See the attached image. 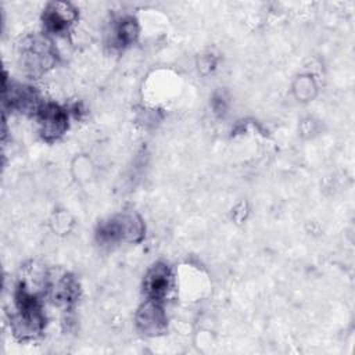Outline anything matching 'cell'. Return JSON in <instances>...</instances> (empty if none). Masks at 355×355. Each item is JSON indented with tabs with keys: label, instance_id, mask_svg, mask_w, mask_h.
I'll return each mask as SVG.
<instances>
[{
	"label": "cell",
	"instance_id": "1",
	"mask_svg": "<svg viewBox=\"0 0 355 355\" xmlns=\"http://www.w3.org/2000/svg\"><path fill=\"white\" fill-rule=\"evenodd\" d=\"M144 226L136 214H119L101 223L97 232L100 241L116 243L121 240L136 243L143 239Z\"/></svg>",
	"mask_w": 355,
	"mask_h": 355
},
{
	"label": "cell",
	"instance_id": "2",
	"mask_svg": "<svg viewBox=\"0 0 355 355\" xmlns=\"http://www.w3.org/2000/svg\"><path fill=\"white\" fill-rule=\"evenodd\" d=\"M21 60L29 73L40 75L54 65L55 51L46 37L33 36L21 44Z\"/></svg>",
	"mask_w": 355,
	"mask_h": 355
},
{
	"label": "cell",
	"instance_id": "3",
	"mask_svg": "<svg viewBox=\"0 0 355 355\" xmlns=\"http://www.w3.org/2000/svg\"><path fill=\"white\" fill-rule=\"evenodd\" d=\"M40 133L46 140L58 139L68 128V114L57 104H42L36 112Z\"/></svg>",
	"mask_w": 355,
	"mask_h": 355
},
{
	"label": "cell",
	"instance_id": "4",
	"mask_svg": "<svg viewBox=\"0 0 355 355\" xmlns=\"http://www.w3.org/2000/svg\"><path fill=\"white\" fill-rule=\"evenodd\" d=\"M172 287V273L165 263L154 265L144 277V293L147 300L161 302Z\"/></svg>",
	"mask_w": 355,
	"mask_h": 355
},
{
	"label": "cell",
	"instance_id": "5",
	"mask_svg": "<svg viewBox=\"0 0 355 355\" xmlns=\"http://www.w3.org/2000/svg\"><path fill=\"white\" fill-rule=\"evenodd\" d=\"M137 327L150 336L159 334L166 327V318L161 302L147 300L136 313Z\"/></svg>",
	"mask_w": 355,
	"mask_h": 355
},
{
	"label": "cell",
	"instance_id": "6",
	"mask_svg": "<svg viewBox=\"0 0 355 355\" xmlns=\"http://www.w3.org/2000/svg\"><path fill=\"white\" fill-rule=\"evenodd\" d=\"M76 19V10L69 3H50L43 12V24L50 33H62Z\"/></svg>",
	"mask_w": 355,
	"mask_h": 355
},
{
	"label": "cell",
	"instance_id": "7",
	"mask_svg": "<svg viewBox=\"0 0 355 355\" xmlns=\"http://www.w3.org/2000/svg\"><path fill=\"white\" fill-rule=\"evenodd\" d=\"M51 297L57 305H69L75 301L78 294V286L69 276H64L51 287Z\"/></svg>",
	"mask_w": 355,
	"mask_h": 355
},
{
	"label": "cell",
	"instance_id": "8",
	"mask_svg": "<svg viewBox=\"0 0 355 355\" xmlns=\"http://www.w3.org/2000/svg\"><path fill=\"white\" fill-rule=\"evenodd\" d=\"M139 35L137 24L133 18H122L114 29V43L119 47L132 44Z\"/></svg>",
	"mask_w": 355,
	"mask_h": 355
}]
</instances>
